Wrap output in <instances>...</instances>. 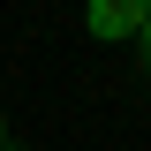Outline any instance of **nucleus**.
Returning a JSON list of instances; mask_svg holds the SVG:
<instances>
[{
    "instance_id": "7ed1b4c3",
    "label": "nucleus",
    "mask_w": 151,
    "mask_h": 151,
    "mask_svg": "<svg viewBox=\"0 0 151 151\" xmlns=\"http://www.w3.org/2000/svg\"><path fill=\"white\" fill-rule=\"evenodd\" d=\"M0 151H23V144H0Z\"/></svg>"
},
{
    "instance_id": "f03ea898",
    "label": "nucleus",
    "mask_w": 151,
    "mask_h": 151,
    "mask_svg": "<svg viewBox=\"0 0 151 151\" xmlns=\"http://www.w3.org/2000/svg\"><path fill=\"white\" fill-rule=\"evenodd\" d=\"M136 38H144V68H151V23H144V30H136Z\"/></svg>"
},
{
    "instance_id": "f257e3e1",
    "label": "nucleus",
    "mask_w": 151,
    "mask_h": 151,
    "mask_svg": "<svg viewBox=\"0 0 151 151\" xmlns=\"http://www.w3.org/2000/svg\"><path fill=\"white\" fill-rule=\"evenodd\" d=\"M144 23H151L144 0H91V30H98V38H136Z\"/></svg>"
},
{
    "instance_id": "20e7f679",
    "label": "nucleus",
    "mask_w": 151,
    "mask_h": 151,
    "mask_svg": "<svg viewBox=\"0 0 151 151\" xmlns=\"http://www.w3.org/2000/svg\"><path fill=\"white\" fill-rule=\"evenodd\" d=\"M0 144H8V129H0Z\"/></svg>"
},
{
    "instance_id": "39448f33",
    "label": "nucleus",
    "mask_w": 151,
    "mask_h": 151,
    "mask_svg": "<svg viewBox=\"0 0 151 151\" xmlns=\"http://www.w3.org/2000/svg\"><path fill=\"white\" fill-rule=\"evenodd\" d=\"M144 8H151V0H144Z\"/></svg>"
}]
</instances>
